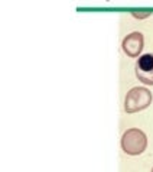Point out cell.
<instances>
[{"mask_svg": "<svg viewBox=\"0 0 153 172\" xmlns=\"http://www.w3.org/2000/svg\"><path fill=\"white\" fill-rule=\"evenodd\" d=\"M152 101V94L149 90H146L143 87H137L129 91L124 100V109L127 113H135L139 110L146 109Z\"/></svg>", "mask_w": 153, "mask_h": 172, "instance_id": "obj_1", "label": "cell"}, {"mask_svg": "<svg viewBox=\"0 0 153 172\" xmlns=\"http://www.w3.org/2000/svg\"><path fill=\"white\" fill-rule=\"evenodd\" d=\"M123 150L129 155H139L142 154L146 148V136L143 132L137 129H130L123 135L121 139Z\"/></svg>", "mask_w": 153, "mask_h": 172, "instance_id": "obj_2", "label": "cell"}, {"mask_svg": "<svg viewBox=\"0 0 153 172\" xmlns=\"http://www.w3.org/2000/svg\"><path fill=\"white\" fill-rule=\"evenodd\" d=\"M136 75L143 84L153 86V54L139 56L136 64Z\"/></svg>", "mask_w": 153, "mask_h": 172, "instance_id": "obj_3", "label": "cell"}, {"mask_svg": "<svg viewBox=\"0 0 153 172\" xmlns=\"http://www.w3.org/2000/svg\"><path fill=\"white\" fill-rule=\"evenodd\" d=\"M143 48V36L139 32H133L123 41V51L130 56H137Z\"/></svg>", "mask_w": 153, "mask_h": 172, "instance_id": "obj_4", "label": "cell"}, {"mask_svg": "<svg viewBox=\"0 0 153 172\" xmlns=\"http://www.w3.org/2000/svg\"><path fill=\"white\" fill-rule=\"evenodd\" d=\"M152 172H153V171H152Z\"/></svg>", "mask_w": 153, "mask_h": 172, "instance_id": "obj_5", "label": "cell"}]
</instances>
